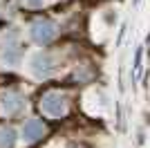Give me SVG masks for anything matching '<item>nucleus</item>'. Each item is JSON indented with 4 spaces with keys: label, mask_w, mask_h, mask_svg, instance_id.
<instances>
[{
    "label": "nucleus",
    "mask_w": 150,
    "mask_h": 148,
    "mask_svg": "<svg viewBox=\"0 0 150 148\" xmlns=\"http://www.w3.org/2000/svg\"><path fill=\"white\" fill-rule=\"evenodd\" d=\"M25 135H27V139H36V137L40 135V128H38L36 121H29L25 126Z\"/></svg>",
    "instance_id": "f257e3e1"
}]
</instances>
